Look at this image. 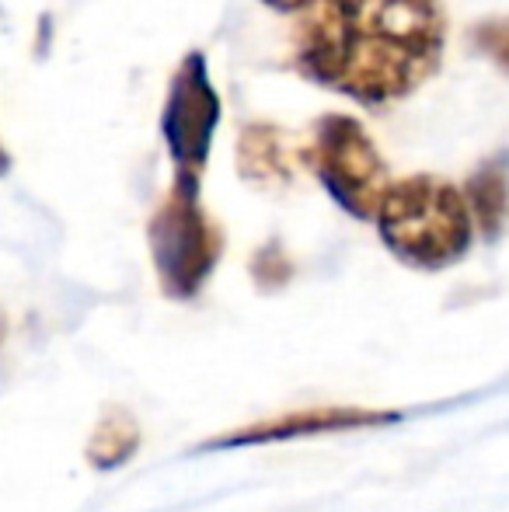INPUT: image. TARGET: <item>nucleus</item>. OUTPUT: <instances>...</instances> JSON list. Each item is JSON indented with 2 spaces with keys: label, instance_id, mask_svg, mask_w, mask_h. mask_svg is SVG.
I'll return each instance as SVG.
<instances>
[{
  "label": "nucleus",
  "instance_id": "2",
  "mask_svg": "<svg viewBox=\"0 0 509 512\" xmlns=\"http://www.w3.org/2000/svg\"><path fill=\"white\" fill-rule=\"evenodd\" d=\"M374 223L384 248L419 272H443L464 262L478 234L464 189L440 175L391 182Z\"/></svg>",
  "mask_w": 509,
  "mask_h": 512
},
{
  "label": "nucleus",
  "instance_id": "3",
  "mask_svg": "<svg viewBox=\"0 0 509 512\" xmlns=\"http://www.w3.org/2000/svg\"><path fill=\"white\" fill-rule=\"evenodd\" d=\"M147 244L164 297L196 300L224 258V227L199 206L196 189L171 185L147 223Z\"/></svg>",
  "mask_w": 509,
  "mask_h": 512
},
{
  "label": "nucleus",
  "instance_id": "12",
  "mask_svg": "<svg viewBox=\"0 0 509 512\" xmlns=\"http://www.w3.org/2000/svg\"><path fill=\"white\" fill-rule=\"evenodd\" d=\"M7 171H11V154H7V150L0 147V178H4Z\"/></svg>",
  "mask_w": 509,
  "mask_h": 512
},
{
  "label": "nucleus",
  "instance_id": "13",
  "mask_svg": "<svg viewBox=\"0 0 509 512\" xmlns=\"http://www.w3.org/2000/svg\"><path fill=\"white\" fill-rule=\"evenodd\" d=\"M4 338H7V317L0 314V345H4Z\"/></svg>",
  "mask_w": 509,
  "mask_h": 512
},
{
  "label": "nucleus",
  "instance_id": "11",
  "mask_svg": "<svg viewBox=\"0 0 509 512\" xmlns=\"http://www.w3.org/2000/svg\"><path fill=\"white\" fill-rule=\"evenodd\" d=\"M262 4L276 7V11H297V7H307L311 0H262Z\"/></svg>",
  "mask_w": 509,
  "mask_h": 512
},
{
  "label": "nucleus",
  "instance_id": "6",
  "mask_svg": "<svg viewBox=\"0 0 509 512\" xmlns=\"http://www.w3.org/2000/svg\"><path fill=\"white\" fill-rule=\"evenodd\" d=\"M401 411L394 408H360V405H318L283 411V415L258 418V422L238 425V429L213 436L199 443V453L210 450H245V446H272V443H293V439L311 436H335V432H356V429H381V425H398Z\"/></svg>",
  "mask_w": 509,
  "mask_h": 512
},
{
  "label": "nucleus",
  "instance_id": "10",
  "mask_svg": "<svg viewBox=\"0 0 509 512\" xmlns=\"http://www.w3.org/2000/svg\"><path fill=\"white\" fill-rule=\"evenodd\" d=\"M471 42L482 56H489L503 74H509V18H489L471 28Z\"/></svg>",
  "mask_w": 509,
  "mask_h": 512
},
{
  "label": "nucleus",
  "instance_id": "9",
  "mask_svg": "<svg viewBox=\"0 0 509 512\" xmlns=\"http://www.w3.org/2000/svg\"><path fill=\"white\" fill-rule=\"evenodd\" d=\"M143 436H140V422L136 415L123 405H109L102 411V418L95 422L88 436V446H84V457L95 467L98 474H109L126 467L129 460L136 457Z\"/></svg>",
  "mask_w": 509,
  "mask_h": 512
},
{
  "label": "nucleus",
  "instance_id": "4",
  "mask_svg": "<svg viewBox=\"0 0 509 512\" xmlns=\"http://www.w3.org/2000/svg\"><path fill=\"white\" fill-rule=\"evenodd\" d=\"M311 143L304 147V161L318 175L321 189L356 220H374L381 199L391 189L387 161L370 140L360 119L342 112H328L314 122Z\"/></svg>",
  "mask_w": 509,
  "mask_h": 512
},
{
  "label": "nucleus",
  "instance_id": "1",
  "mask_svg": "<svg viewBox=\"0 0 509 512\" xmlns=\"http://www.w3.org/2000/svg\"><path fill=\"white\" fill-rule=\"evenodd\" d=\"M443 49L440 0H311L293 28L300 74L367 108L415 95L440 70Z\"/></svg>",
  "mask_w": 509,
  "mask_h": 512
},
{
  "label": "nucleus",
  "instance_id": "8",
  "mask_svg": "<svg viewBox=\"0 0 509 512\" xmlns=\"http://www.w3.org/2000/svg\"><path fill=\"white\" fill-rule=\"evenodd\" d=\"M475 230L485 241H499L509 223V154H496L475 168V175L464 182Z\"/></svg>",
  "mask_w": 509,
  "mask_h": 512
},
{
  "label": "nucleus",
  "instance_id": "5",
  "mask_svg": "<svg viewBox=\"0 0 509 512\" xmlns=\"http://www.w3.org/2000/svg\"><path fill=\"white\" fill-rule=\"evenodd\" d=\"M220 115H224V108H220L217 88H213L206 56L189 53L171 74L168 98L161 108V136L168 147L171 168H175L171 185L199 192V178L210 161Z\"/></svg>",
  "mask_w": 509,
  "mask_h": 512
},
{
  "label": "nucleus",
  "instance_id": "7",
  "mask_svg": "<svg viewBox=\"0 0 509 512\" xmlns=\"http://www.w3.org/2000/svg\"><path fill=\"white\" fill-rule=\"evenodd\" d=\"M297 161H304V150L286 136L279 126H248L238 140V168L241 178L255 185H286L297 171Z\"/></svg>",
  "mask_w": 509,
  "mask_h": 512
}]
</instances>
